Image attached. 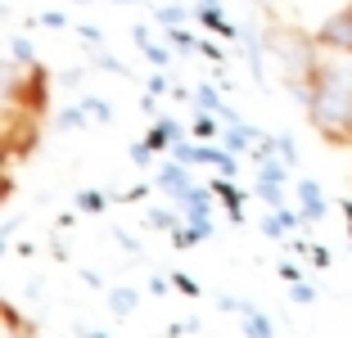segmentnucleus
I'll return each mask as SVG.
<instances>
[{
    "label": "nucleus",
    "mask_w": 352,
    "mask_h": 338,
    "mask_svg": "<svg viewBox=\"0 0 352 338\" xmlns=\"http://www.w3.org/2000/svg\"><path fill=\"white\" fill-rule=\"evenodd\" d=\"M307 117L330 144H352V54L321 50V63L311 72Z\"/></svg>",
    "instance_id": "obj_1"
},
{
    "label": "nucleus",
    "mask_w": 352,
    "mask_h": 338,
    "mask_svg": "<svg viewBox=\"0 0 352 338\" xmlns=\"http://www.w3.org/2000/svg\"><path fill=\"white\" fill-rule=\"evenodd\" d=\"M267 50L276 54L285 86H289V91L307 104L311 72H316L321 50H325V45L316 41V32H302V27H294V23H271V27H267Z\"/></svg>",
    "instance_id": "obj_2"
},
{
    "label": "nucleus",
    "mask_w": 352,
    "mask_h": 338,
    "mask_svg": "<svg viewBox=\"0 0 352 338\" xmlns=\"http://www.w3.org/2000/svg\"><path fill=\"white\" fill-rule=\"evenodd\" d=\"M5 104H19V109L28 113H41L50 109V72L41 68V63H10L5 68Z\"/></svg>",
    "instance_id": "obj_3"
},
{
    "label": "nucleus",
    "mask_w": 352,
    "mask_h": 338,
    "mask_svg": "<svg viewBox=\"0 0 352 338\" xmlns=\"http://www.w3.org/2000/svg\"><path fill=\"white\" fill-rule=\"evenodd\" d=\"M41 144V113H28L19 104H5V131H0V158L5 163H23L36 154Z\"/></svg>",
    "instance_id": "obj_4"
},
{
    "label": "nucleus",
    "mask_w": 352,
    "mask_h": 338,
    "mask_svg": "<svg viewBox=\"0 0 352 338\" xmlns=\"http://www.w3.org/2000/svg\"><path fill=\"white\" fill-rule=\"evenodd\" d=\"M316 41H321L325 50H348V54H352V5L334 10L330 19L316 27Z\"/></svg>",
    "instance_id": "obj_5"
},
{
    "label": "nucleus",
    "mask_w": 352,
    "mask_h": 338,
    "mask_svg": "<svg viewBox=\"0 0 352 338\" xmlns=\"http://www.w3.org/2000/svg\"><path fill=\"white\" fill-rule=\"evenodd\" d=\"M186 167H190V163H181V158H176V163H163V167H158V176H154V185L163 190V194L181 199L186 190H195V185H190V172H186Z\"/></svg>",
    "instance_id": "obj_6"
},
{
    "label": "nucleus",
    "mask_w": 352,
    "mask_h": 338,
    "mask_svg": "<svg viewBox=\"0 0 352 338\" xmlns=\"http://www.w3.org/2000/svg\"><path fill=\"white\" fill-rule=\"evenodd\" d=\"M298 199H302V216H325V194H321V185H311V181H298Z\"/></svg>",
    "instance_id": "obj_7"
},
{
    "label": "nucleus",
    "mask_w": 352,
    "mask_h": 338,
    "mask_svg": "<svg viewBox=\"0 0 352 338\" xmlns=\"http://www.w3.org/2000/svg\"><path fill=\"white\" fill-rule=\"evenodd\" d=\"M145 140L154 144V149H167V144H176V140H181V126H176L172 117H158V122H154V131H149Z\"/></svg>",
    "instance_id": "obj_8"
},
{
    "label": "nucleus",
    "mask_w": 352,
    "mask_h": 338,
    "mask_svg": "<svg viewBox=\"0 0 352 338\" xmlns=\"http://www.w3.org/2000/svg\"><path fill=\"white\" fill-rule=\"evenodd\" d=\"M199 23H204L208 32H221V36H235V27L226 23V14H221L217 5H204V10H199Z\"/></svg>",
    "instance_id": "obj_9"
},
{
    "label": "nucleus",
    "mask_w": 352,
    "mask_h": 338,
    "mask_svg": "<svg viewBox=\"0 0 352 338\" xmlns=\"http://www.w3.org/2000/svg\"><path fill=\"white\" fill-rule=\"evenodd\" d=\"M135 302H140L135 289H113V293H109V311H113V316H131Z\"/></svg>",
    "instance_id": "obj_10"
},
{
    "label": "nucleus",
    "mask_w": 352,
    "mask_h": 338,
    "mask_svg": "<svg viewBox=\"0 0 352 338\" xmlns=\"http://www.w3.org/2000/svg\"><path fill=\"white\" fill-rule=\"evenodd\" d=\"M244 334H276V320L262 316L258 307H244Z\"/></svg>",
    "instance_id": "obj_11"
},
{
    "label": "nucleus",
    "mask_w": 352,
    "mask_h": 338,
    "mask_svg": "<svg viewBox=\"0 0 352 338\" xmlns=\"http://www.w3.org/2000/svg\"><path fill=\"white\" fill-rule=\"evenodd\" d=\"M195 140H217V117H212V113H204L199 109V117H195Z\"/></svg>",
    "instance_id": "obj_12"
},
{
    "label": "nucleus",
    "mask_w": 352,
    "mask_h": 338,
    "mask_svg": "<svg viewBox=\"0 0 352 338\" xmlns=\"http://www.w3.org/2000/svg\"><path fill=\"white\" fill-rule=\"evenodd\" d=\"M86 117H91V113H86V104H82V109H63V113H59V126H68V131H82Z\"/></svg>",
    "instance_id": "obj_13"
},
{
    "label": "nucleus",
    "mask_w": 352,
    "mask_h": 338,
    "mask_svg": "<svg viewBox=\"0 0 352 338\" xmlns=\"http://www.w3.org/2000/svg\"><path fill=\"white\" fill-rule=\"evenodd\" d=\"M226 144H230V154H239V149H249V144H253V126H235V131L226 135Z\"/></svg>",
    "instance_id": "obj_14"
},
{
    "label": "nucleus",
    "mask_w": 352,
    "mask_h": 338,
    "mask_svg": "<svg viewBox=\"0 0 352 338\" xmlns=\"http://www.w3.org/2000/svg\"><path fill=\"white\" fill-rule=\"evenodd\" d=\"M10 54H14L10 63H19V68H23V63H36V59H32V45L23 41V36H10Z\"/></svg>",
    "instance_id": "obj_15"
},
{
    "label": "nucleus",
    "mask_w": 352,
    "mask_h": 338,
    "mask_svg": "<svg viewBox=\"0 0 352 338\" xmlns=\"http://www.w3.org/2000/svg\"><path fill=\"white\" fill-rule=\"evenodd\" d=\"M262 225H267V235H280V230H289V225H294V212H285V207H280V212H271Z\"/></svg>",
    "instance_id": "obj_16"
},
{
    "label": "nucleus",
    "mask_w": 352,
    "mask_h": 338,
    "mask_svg": "<svg viewBox=\"0 0 352 338\" xmlns=\"http://www.w3.org/2000/svg\"><path fill=\"white\" fill-rule=\"evenodd\" d=\"M208 190H212V194H221V199H226V203H230V216H235V221H239V194H235V190H230V185L226 181H212V185H208Z\"/></svg>",
    "instance_id": "obj_17"
},
{
    "label": "nucleus",
    "mask_w": 352,
    "mask_h": 338,
    "mask_svg": "<svg viewBox=\"0 0 352 338\" xmlns=\"http://www.w3.org/2000/svg\"><path fill=\"white\" fill-rule=\"evenodd\" d=\"M199 109H204V113H221L226 104H221V95L212 91V86H204V91H199Z\"/></svg>",
    "instance_id": "obj_18"
},
{
    "label": "nucleus",
    "mask_w": 352,
    "mask_h": 338,
    "mask_svg": "<svg viewBox=\"0 0 352 338\" xmlns=\"http://www.w3.org/2000/svg\"><path fill=\"white\" fill-rule=\"evenodd\" d=\"M158 23H163V27H181V23H186V10H181V5H167V10H158Z\"/></svg>",
    "instance_id": "obj_19"
},
{
    "label": "nucleus",
    "mask_w": 352,
    "mask_h": 338,
    "mask_svg": "<svg viewBox=\"0 0 352 338\" xmlns=\"http://www.w3.org/2000/svg\"><path fill=\"white\" fill-rule=\"evenodd\" d=\"M77 203H82V212H104V194H100V190H82Z\"/></svg>",
    "instance_id": "obj_20"
},
{
    "label": "nucleus",
    "mask_w": 352,
    "mask_h": 338,
    "mask_svg": "<svg viewBox=\"0 0 352 338\" xmlns=\"http://www.w3.org/2000/svg\"><path fill=\"white\" fill-rule=\"evenodd\" d=\"M86 113H91V117H100V122H109V117H113V109H109V104H104V100H91V95H86Z\"/></svg>",
    "instance_id": "obj_21"
},
{
    "label": "nucleus",
    "mask_w": 352,
    "mask_h": 338,
    "mask_svg": "<svg viewBox=\"0 0 352 338\" xmlns=\"http://www.w3.org/2000/svg\"><path fill=\"white\" fill-rule=\"evenodd\" d=\"M172 284L181 289V293H190V297L199 293V284H195V280H186V275H181V271H176V275H172Z\"/></svg>",
    "instance_id": "obj_22"
},
{
    "label": "nucleus",
    "mask_w": 352,
    "mask_h": 338,
    "mask_svg": "<svg viewBox=\"0 0 352 338\" xmlns=\"http://www.w3.org/2000/svg\"><path fill=\"white\" fill-rule=\"evenodd\" d=\"M294 302H316V289H307V284H294Z\"/></svg>",
    "instance_id": "obj_23"
},
{
    "label": "nucleus",
    "mask_w": 352,
    "mask_h": 338,
    "mask_svg": "<svg viewBox=\"0 0 352 338\" xmlns=\"http://www.w3.org/2000/svg\"><path fill=\"white\" fill-rule=\"evenodd\" d=\"M118 5H135V0H118Z\"/></svg>",
    "instance_id": "obj_24"
},
{
    "label": "nucleus",
    "mask_w": 352,
    "mask_h": 338,
    "mask_svg": "<svg viewBox=\"0 0 352 338\" xmlns=\"http://www.w3.org/2000/svg\"><path fill=\"white\" fill-rule=\"evenodd\" d=\"M253 5H271V0H253Z\"/></svg>",
    "instance_id": "obj_25"
},
{
    "label": "nucleus",
    "mask_w": 352,
    "mask_h": 338,
    "mask_svg": "<svg viewBox=\"0 0 352 338\" xmlns=\"http://www.w3.org/2000/svg\"><path fill=\"white\" fill-rule=\"evenodd\" d=\"M204 5H217V0H204Z\"/></svg>",
    "instance_id": "obj_26"
}]
</instances>
